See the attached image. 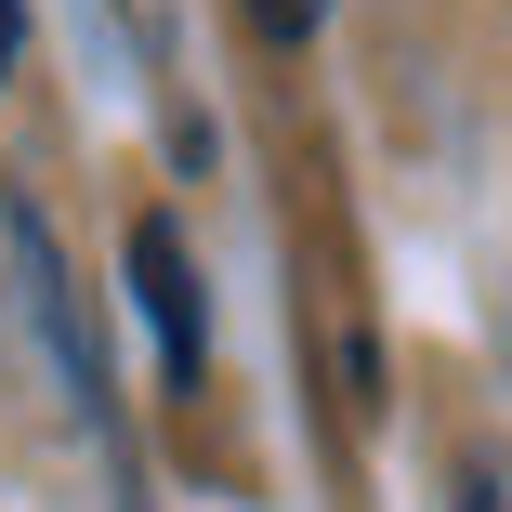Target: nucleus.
<instances>
[{
  "instance_id": "nucleus-1",
  "label": "nucleus",
  "mask_w": 512,
  "mask_h": 512,
  "mask_svg": "<svg viewBox=\"0 0 512 512\" xmlns=\"http://www.w3.org/2000/svg\"><path fill=\"white\" fill-rule=\"evenodd\" d=\"M132 302H145V329H158L171 381H197V355H211V316H197V263H184V237H171L158 211L132 224Z\"/></svg>"
},
{
  "instance_id": "nucleus-2",
  "label": "nucleus",
  "mask_w": 512,
  "mask_h": 512,
  "mask_svg": "<svg viewBox=\"0 0 512 512\" xmlns=\"http://www.w3.org/2000/svg\"><path fill=\"white\" fill-rule=\"evenodd\" d=\"M250 27H263V40H302V27H316V0H250Z\"/></svg>"
},
{
  "instance_id": "nucleus-3",
  "label": "nucleus",
  "mask_w": 512,
  "mask_h": 512,
  "mask_svg": "<svg viewBox=\"0 0 512 512\" xmlns=\"http://www.w3.org/2000/svg\"><path fill=\"white\" fill-rule=\"evenodd\" d=\"M447 512H512V499H499L486 473H460V486H447Z\"/></svg>"
},
{
  "instance_id": "nucleus-4",
  "label": "nucleus",
  "mask_w": 512,
  "mask_h": 512,
  "mask_svg": "<svg viewBox=\"0 0 512 512\" xmlns=\"http://www.w3.org/2000/svg\"><path fill=\"white\" fill-rule=\"evenodd\" d=\"M14 53H27V14H14V0H0V79H14Z\"/></svg>"
}]
</instances>
